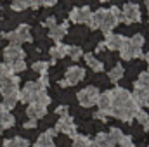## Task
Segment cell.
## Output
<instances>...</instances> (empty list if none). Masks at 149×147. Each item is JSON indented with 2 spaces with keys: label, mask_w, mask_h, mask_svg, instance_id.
<instances>
[{
  "label": "cell",
  "mask_w": 149,
  "mask_h": 147,
  "mask_svg": "<svg viewBox=\"0 0 149 147\" xmlns=\"http://www.w3.org/2000/svg\"><path fill=\"white\" fill-rule=\"evenodd\" d=\"M109 94H111V116H114L120 121L132 123L135 119V116L139 114V111L142 109L132 99V94L123 87L113 88V90H109Z\"/></svg>",
  "instance_id": "6da1fadb"
},
{
  "label": "cell",
  "mask_w": 149,
  "mask_h": 147,
  "mask_svg": "<svg viewBox=\"0 0 149 147\" xmlns=\"http://www.w3.org/2000/svg\"><path fill=\"white\" fill-rule=\"evenodd\" d=\"M120 23H121L120 9L118 7H109V9H97L95 12H92L87 24H88L90 30H101L104 35H108Z\"/></svg>",
  "instance_id": "7a4b0ae2"
},
{
  "label": "cell",
  "mask_w": 149,
  "mask_h": 147,
  "mask_svg": "<svg viewBox=\"0 0 149 147\" xmlns=\"http://www.w3.org/2000/svg\"><path fill=\"white\" fill-rule=\"evenodd\" d=\"M0 94L3 97V104H0L3 109L10 111L19 102V76H10L7 81L0 85Z\"/></svg>",
  "instance_id": "3957f363"
},
{
  "label": "cell",
  "mask_w": 149,
  "mask_h": 147,
  "mask_svg": "<svg viewBox=\"0 0 149 147\" xmlns=\"http://www.w3.org/2000/svg\"><path fill=\"white\" fill-rule=\"evenodd\" d=\"M24 57H26V54L19 45H7L3 49V61H5V64L10 68V71L14 74L26 69Z\"/></svg>",
  "instance_id": "277c9868"
},
{
  "label": "cell",
  "mask_w": 149,
  "mask_h": 147,
  "mask_svg": "<svg viewBox=\"0 0 149 147\" xmlns=\"http://www.w3.org/2000/svg\"><path fill=\"white\" fill-rule=\"evenodd\" d=\"M142 49H144V35L137 33L132 38L128 37L125 38V43L120 49V55H121L123 61H132V59H137V57L144 55Z\"/></svg>",
  "instance_id": "5b68a950"
},
{
  "label": "cell",
  "mask_w": 149,
  "mask_h": 147,
  "mask_svg": "<svg viewBox=\"0 0 149 147\" xmlns=\"http://www.w3.org/2000/svg\"><path fill=\"white\" fill-rule=\"evenodd\" d=\"M99 95H101L99 88L94 87V85H88V87L81 88V90L76 94V101H78V104H80L81 107H92V106L97 104Z\"/></svg>",
  "instance_id": "8992f818"
},
{
  "label": "cell",
  "mask_w": 149,
  "mask_h": 147,
  "mask_svg": "<svg viewBox=\"0 0 149 147\" xmlns=\"http://www.w3.org/2000/svg\"><path fill=\"white\" fill-rule=\"evenodd\" d=\"M3 38H5V40H9V42H10V45H19V47H21L23 43L31 42L30 26H28V24H19V28H16V30H12V31L5 33Z\"/></svg>",
  "instance_id": "52a82bcc"
},
{
  "label": "cell",
  "mask_w": 149,
  "mask_h": 147,
  "mask_svg": "<svg viewBox=\"0 0 149 147\" xmlns=\"http://www.w3.org/2000/svg\"><path fill=\"white\" fill-rule=\"evenodd\" d=\"M42 90H47V88H43V87L38 83V80L37 81H28V83L19 90V102H23V104H31Z\"/></svg>",
  "instance_id": "ba28073f"
},
{
  "label": "cell",
  "mask_w": 149,
  "mask_h": 147,
  "mask_svg": "<svg viewBox=\"0 0 149 147\" xmlns=\"http://www.w3.org/2000/svg\"><path fill=\"white\" fill-rule=\"evenodd\" d=\"M83 78H85V69L80 68V66H71V68L66 69L64 78L59 80V87H63V88H66V87H74V85H78Z\"/></svg>",
  "instance_id": "9c48e42d"
},
{
  "label": "cell",
  "mask_w": 149,
  "mask_h": 147,
  "mask_svg": "<svg viewBox=\"0 0 149 147\" xmlns=\"http://www.w3.org/2000/svg\"><path fill=\"white\" fill-rule=\"evenodd\" d=\"M54 130H56V133H64V135H68V137H71V139H74V137L78 135V132H76V125H74L73 118H71L70 114L61 116V118L57 119Z\"/></svg>",
  "instance_id": "30bf717a"
},
{
  "label": "cell",
  "mask_w": 149,
  "mask_h": 147,
  "mask_svg": "<svg viewBox=\"0 0 149 147\" xmlns=\"http://www.w3.org/2000/svg\"><path fill=\"white\" fill-rule=\"evenodd\" d=\"M120 12H121V21L127 23V24H132V23H139L141 21V7L137 3H134V2L125 3Z\"/></svg>",
  "instance_id": "8fae6325"
},
{
  "label": "cell",
  "mask_w": 149,
  "mask_h": 147,
  "mask_svg": "<svg viewBox=\"0 0 149 147\" xmlns=\"http://www.w3.org/2000/svg\"><path fill=\"white\" fill-rule=\"evenodd\" d=\"M108 139H109V144L113 147H135L132 139L128 135H125L120 128H111L108 132Z\"/></svg>",
  "instance_id": "7c38bea8"
},
{
  "label": "cell",
  "mask_w": 149,
  "mask_h": 147,
  "mask_svg": "<svg viewBox=\"0 0 149 147\" xmlns=\"http://www.w3.org/2000/svg\"><path fill=\"white\" fill-rule=\"evenodd\" d=\"M92 16V10L88 5H83V7H74L70 12V21L74 24H87L88 19Z\"/></svg>",
  "instance_id": "4fadbf2b"
},
{
  "label": "cell",
  "mask_w": 149,
  "mask_h": 147,
  "mask_svg": "<svg viewBox=\"0 0 149 147\" xmlns=\"http://www.w3.org/2000/svg\"><path fill=\"white\" fill-rule=\"evenodd\" d=\"M132 99L141 106V107H149V88H144L137 83H134V92Z\"/></svg>",
  "instance_id": "5bb4252c"
},
{
  "label": "cell",
  "mask_w": 149,
  "mask_h": 147,
  "mask_svg": "<svg viewBox=\"0 0 149 147\" xmlns=\"http://www.w3.org/2000/svg\"><path fill=\"white\" fill-rule=\"evenodd\" d=\"M125 38L123 35H118V33H108L106 35V40L102 42L104 43V49H109V50H118L120 52V49L123 47V43H125Z\"/></svg>",
  "instance_id": "9a60e30c"
},
{
  "label": "cell",
  "mask_w": 149,
  "mask_h": 147,
  "mask_svg": "<svg viewBox=\"0 0 149 147\" xmlns=\"http://www.w3.org/2000/svg\"><path fill=\"white\" fill-rule=\"evenodd\" d=\"M54 135H56V130L54 128L43 132L37 139V142L33 144V147H56V144H54Z\"/></svg>",
  "instance_id": "2e32d148"
},
{
  "label": "cell",
  "mask_w": 149,
  "mask_h": 147,
  "mask_svg": "<svg viewBox=\"0 0 149 147\" xmlns=\"http://www.w3.org/2000/svg\"><path fill=\"white\" fill-rule=\"evenodd\" d=\"M66 33H68V23H61V24H56V26L49 28V37L56 43H61V40L64 38Z\"/></svg>",
  "instance_id": "e0dca14e"
},
{
  "label": "cell",
  "mask_w": 149,
  "mask_h": 147,
  "mask_svg": "<svg viewBox=\"0 0 149 147\" xmlns=\"http://www.w3.org/2000/svg\"><path fill=\"white\" fill-rule=\"evenodd\" d=\"M26 114H28V118L30 119H40V118H43L45 114H47V107L45 106H40L37 102H31V104H28V107H26Z\"/></svg>",
  "instance_id": "ac0fdd59"
},
{
  "label": "cell",
  "mask_w": 149,
  "mask_h": 147,
  "mask_svg": "<svg viewBox=\"0 0 149 147\" xmlns=\"http://www.w3.org/2000/svg\"><path fill=\"white\" fill-rule=\"evenodd\" d=\"M49 54H50V61H52L50 64H54L56 61L66 57V54H68V45H64V43H56V45L49 50Z\"/></svg>",
  "instance_id": "d6986e66"
},
{
  "label": "cell",
  "mask_w": 149,
  "mask_h": 147,
  "mask_svg": "<svg viewBox=\"0 0 149 147\" xmlns=\"http://www.w3.org/2000/svg\"><path fill=\"white\" fill-rule=\"evenodd\" d=\"M14 123H16V119H14V116L10 114V111L3 109V107L0 106V128H2V132L7 130V128H10V126H14Z\"/></svg>",
  "instance_id": "ffe728a7"
},
{
  "label": "cell",
  "mask_w": 149,
  "mask_h": 147,
  "mask_svg": "<svg viewBox=\"0 0 149 147\" xmlns=\"http://www.w3.org/2000/svg\"><path fill=\"white\" fill-rule=\"evenodd\" d=\"M38 0H14L12 2V10H24V9H38Z\"/></svg>",
  "instance_id": "44dd1931"
},
{
  "label": "cell",
  "mask_w": 149,
  "mask_h": 147,
  "mask_svg": "<svg viewBox=\"0 0 149 147\" xmlns=\"http://www.w3.org/2000/svg\"><path fill=\"white\" fill-rule=\"evenodd\" d=\"M85 57V62H87V66L92 69V71H95V73H101L102 69H104V62H101L94 54H85L83 55Z\"/></svg>",
  "instance_id": "7402d4cb"
},
{
  "label": "cell",
  "mask_w": 149,
  "mask_h": 147,
  "mask_svg": "<svg viewBox=\"0 0 149 147\" xmlns=\"http://www.w3.org/2000/svg\"><path fill=\"white\" fill-rule=\"evenodd\" d=\"M2 147H30V140H26L23 137H14V139L5 140Z\"/></svg>",
  "instance_id": "603a6c76"
},
{
  "label": "cell",
  "mask_w": 149,
  "mask_h": 147,
  "mask_svg": "<svg viewBox=\"0 0 149 147\" xmlns=\"http://www.w3.org/2000/svg\"><path fill=\"white\" fill-rule=\"evenodd\" d=\"M90 147H113L109 144L108 133H97V137L94 140H90Z\"/></svg>",
  "instance_id": "cb8c5ba5"
},
{
  "label": "cell",
  "mask_w": 149,
  "mask_h": 147,
  "mask_svg": "<svg viewBox=\"0 0 149 147\" xmlns=\"http://www.w3.org/2000/svg\"><path fill=\"white\" fill-rule=\"evenodd\" d=\"M123 74H125V69H123V66L118 62L116 66H113V69L108 73V76H109V80H111L113 83H116V81H120V80L123 78Z\"/></svg>",
  "instance_id": "d4e9b609"
},
{
  "label": "cell",
  "mask_w": 149,
  "mask_h": 147,
  "mask_svg": "<svg viewBox=\"0 0 149 147\" xmlns=\"http://www.w3.org/2000/svg\"><path fill=\"white\" fill-rule=\"evenodd\" d=\"M10 76H14V73L10 71V68H9L5 62H0V85H2L3 81H7Z\"/></svg>",
  "instance_id": "484cf974"
},
{
  "label": "cell",
  "mask_w": 149,
  "mask_h": 147,
  "mask_svg": "<svg viewBox=\"0 0 149 147\" xmlns=\"http://www.w3.org/2000/svg\"><path fill=\"white\" fill-rule=\"evenodd\" d=\"M66 55H70L73 61H78L81 55H83V50H81V47H76V45H68V54Z\"/></svg>",
  "instance_id": "4316f807"
},
{
  "label": "cell",
  "mask_w": 149,
  "mask_h": 147,
  "mask_svg": "<svg viewBox=\"0 0 149 147\" xmlns=\"http://www.w3.org/2000/svg\"><path fill=\"white\" fill-rule=\"evenodd\" d=\"M33 102H37V104H40V106H45V107H49V104H50V97H49L47 90H42V92L37 95V99H35Z\"/></svg>",
  "instance_id": "83f0119b"
},
{
  "label": "cell",
  "mask_w": 149,
  "mask_h": 147,
  "mask_svg": "<svg viewBox=\"0 0 149 147\" xmlns=\"http://www.w3.org/2000/svg\"><path fill=\"white\" fill-rule=\"evenodd\" d=\"M49 66H50V62H47V61H38V62L33 64V71H37L40 76H42V74H47Z\"/></svg>",
  "instance_id": "f1b7e54d"
},
{
  "label": "cell",
  "mask_w": 149,
  "mask_h": 147,
  "mask_svg": "<svg viewBox=\"0 0 149 147\" xmlns=\"http://www.w3.org/2000/svg\"><path fill=\"white\" fill-rule=\"evenodd\" d=\"M73 147H90V139L85 135H76L73 139Z\"/></svg>",
  "instance_id": "f546056e"
},
{
  "label": "cell",
  "mask_w": 149,
  "mask_h": 147,
  "mask_svg": "<svg viewBox=\"0 0 149 147\" xmlns=\"http://www.w3.org/2000/svg\"><path fill=\"white\" fill-rule=\"evenodd\" d=\"M135 118H137V121L142 125V128L148 132V130H149V114H148V112H144V111L141 109V111H139V114H137Z\"/></svg>",
  "instance_id": "4dcf8cb0"
},
{
  "label": "cell",
  "mask_w": 149,
  "mask_h": 147,
  "mask_svg": "<svg viewBox=\"0 0 149 147\" xmlns=\"http://www.w3.org/2000/svg\"><path fill=\"white\" fill-rule=\"evenodd\" d=\"M135 83L141 85V87H144V88H149V71H144V73L139 74V78H137Z\"/></svg>",
  "instance_id": "1f68e13d"
},
{
  "label": "cell",
  "mask_w": 149,
  "mask_h": 147,
  "mask_svg": "<svg viewBox=\"0 0 149 147\" xmlns=\"http://www.w3.org/2000/svg\"><path fill=\"white\" fill-rule=\"evenodd\" d=\"M56 24H57V23H56V17H52V16L43 21V26H49V28H52V26H56Z\"/></svg>",
  "instance_id": "d6a6232c"
},
{
  "label": "cell",
  "mask_w": 149,
  "mask_h": 147,
  "mask_svg": "<svg viewBox=\"0 0 149 147\" xmlns=\"http://www.w3.org/2000/svg\"><path fill=\"white\" fill-rule=\"evenodd\" d=\"M38 3L43 5V7H52V5L57 3V0H38Z\"/></svg>",
  "instance_id": "836d02e7"
},
{
  "label": "cell",
  "mask_w": 149,
  "mask_h": 147,
  "mask_svg": "<svg viewBox=\"0 0 149 147\" xmlns=\"http://www.w3.org/2000/svg\"><path fill=\"white\" fill-rule=\"evenodd\" d=\"M56 112H57L59 116H66V114H68V106H59V107L56 109Z\"/></svg>",
  "instance_id": "e575fe53"
},
{
  "label": "cell",
  "mask_w": 149,
  "mask_h": 147,
  "mask_svg": "<svg viewBox=\"0 0 149 147\" xmlns=\"http://www.w3.org/2000/svg\"><path fill=\"white\" fill-rule=\"evenodd\" d=\"M37 126V121L35 119H28L26 123H24V128H35Z\"/></svg>",
  "instance_id": "d590c367"
},
{
  "label": "cell",
  "mask_w": 149,
  "mask_h": 147,
  "mask_svg": "<svg viewBox=\"0 0 149 147\" xmlns=\"http://www.w3.org/2000/svg\"><path fill=\"white\" fill-rule=\"evenodd\" d=\"M95 50H97V52H102V50H104V43H99V45H97V49H95Z\"/></svg>",
  "instance_id": "8d00e7d4"
},
{
  "label": "cell",
  "mask_w": 149,
  "mask_h": 147,
  "mask_svg": "<svg viewBox=\"0 0 149 147\" xmlns=\"http://www.w3.org/2000/svg\"><path fill=\"white\" fill-rule=\"evenodd\" d=\"M144 3H146V7H148V10H149V0H144Z\"/></svg>",
  "instance_id": "74e56055"
},
{
  "label": "cell",
  "mask_w": 149,
  "mask_h": 147,
  "mask_svg": "<svg viewBox=\"0 0 149 147\" xmlns=\"http://www.w3.org/2000/svg\"><path fill=\"white\" fill-rule=\"evenodd\" d=\"M99 2H109V0H99Z\"/></svg>",
  "instance_id": "f35d334b"
},
{
  "label": "cell",
  "mask_w": 149,
  "mask_h": 147,
  "mask_svg": "<svg viewBox=\"0 0 149 147\" xmlns=\"http://www.w3.org/2000/svg\"><path fill=\"white\" fill-rule=\"evenodd\" d=\"M0 133H2V128H0Z\"/></svg>",
  "instance_id": "ab89813d"
}]
</instances>
